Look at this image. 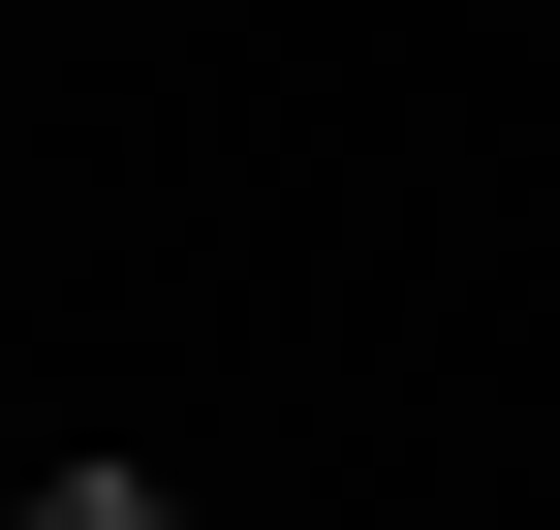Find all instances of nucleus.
<instances>
[{
	"instance_id": "nucleus-1",
	"label": "nucleus",
	"mask_w": 560,
	"mask_h": 530,
	"mask_svg": "<svg viewBox=\"0 0 560 530\" xmlns=\"http://www.w3.org/2000/svg\"><path fill=\"white\" fill-rule=\"evenodd\" d=\"M32 530H187V499H156V469H62V499H32Z\"/></svg>"
}]
</instances>
